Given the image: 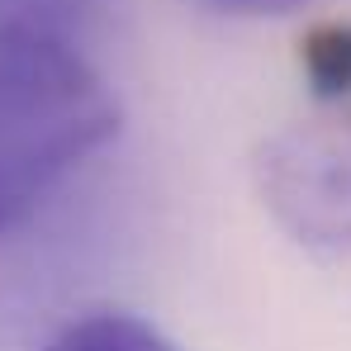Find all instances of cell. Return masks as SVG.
<instances>
[{
    "mask_svg": "<svg viewBox=\"0 0 351 351\" xmlns=\"http://www.w3.org/2000/svg\"><path fill=\"white\" fill-rule=\"evenodd\" d=\"M119 95L81 43L0 24V237L119 138Z\"/></svg>",
    "mask_w": 351,
    "mask_h": 351,
    "instance_id": "1",
    "label": "cell"
},
{
    "mask_svg": "<svg viewBox=\"0 0 351 351\" xmlns=\"http://www.w3.org/2000/svg\"><path fill=\"white\" fill-rule=\"evenodd\" d=\"M252 171L261 204L304 252H351V105H323L276 128Z\"/></svg>",
    "mask_w": 351,
    "mask_h": 351,
    "instance_id": "2",
    "label": "cell"
},
{
    "mask_svg": "<svg viewBox=\"0 0 351 351\" xmlns=\"http://www.w3.org/2000/svg\"><path fill=\"white\" fill-rule=\"evenodd\" d=\"M38 351H180L147 318L128 313V308H90L66 318L62 328H53Z\"/></svg>",
    "mask_w": 351,
    "mask_h": 351,
    "instance_id": "3",
    "label": "cell"
},
{
    "mask_svg": "<svg viewBox=\"0 0 351 351\" xmlns=\"http://www.w3.org/2000/svg\"><path fill=\"white\" fill-rule=\"evenodd\" d=\"M299 62H304V76L318 105H351V19L318 24L304 38Z\"/></svg>",
    "mask_w": 351,
    "mask_h": 351,
    "instance_id": "4",
    "label": "cell"
},
{
    "mask_svg": "<svg viewBox=\"0 0 351 351\" xmlns=\"http://www.w3.org/2000/svg\"><path fill=\"white\" fill-rule=\"evenodd\" d=\"M100 19H105V0H0V24L53 34L81 48L100 29Z\"/></svg>",
    "mask_w": 351,
    "mask_h": 351,
    "instance_id": "5",
    "label": "cell"
},
{
    "mask_svg": "<svg viewBox=\"0 0 351 351\" xmlns=\"http://www.w3.org/2000/svg\"><path fill=\"white\" fill-rule=\"evenodd\" d=\"M219 14H237V19H266V14H290L308 0H204Z\"/></svg>",
    "mask_w": 351,
    "mask_h": 351,
    "instance_id": "6",
    "label": "cell"
}]
</instances>
